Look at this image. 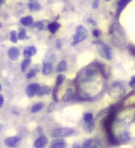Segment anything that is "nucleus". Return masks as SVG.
<instances>
[{
    "label": "nucleus",
    "instance_id": "f257e3e1",
    "mask_svg": "<svg viewBox=\"0 0 135 148\" xmlns=\"http://www.w3.org/2000/svg\"><path fill=\"white\" fill-rule=\"evenodd\" d=\"M96 67L95 65H91V66H88L85 69H82L78 75V79L81 82H89L91 79L95 76V74L96 72Z\"/></svg>",
    "mask_w": 135,
    "mask_h": 148
},
{
    "label": "nucleus",
    "instance_id": "f03ea898",
    "mask_svg": "<svg viewBox=\"0 0 135 148\" xmlns=\"http://www.w3.org/2000/svg\"><path fill=\"white\" fill-rule=\"evenodd\" d=\"M88 36V31L83 26H78L76 30V34L73 36V42L71 43V45H77L81 42L84 41Z\"/></svg>",
    "mask_w": 135,
    "mask_h": 148
},
{
    "label": "nucleus",
    "instance_id": "7ed1b4c3",
    "mask_svg": "<svg viewBox=\"0 0 135 148\" xmlns=\"http://www.w3.org/2000/svg\"><path fill=\"white\" fill-rule=\"evenodd\" d=\"M95 44L97 45V51H98V54L102 58H104L108 60L112 59V51H111V48L108 45L101 43V42H98V43H95Z\"/></svg>",
    "mask_w": 135,
    "mask_h": 148
},
{
    "label": "nucleus",
    "instance_id": "20e7f679",
    "mask_svg": "<svg viewBox=\"0 0 135 148\" xmlns=\"http://www.w3.org/2000/svg\"><path fill=\"white\" fill-rule=\"evenodd\" d=\"M74 131L71 128H58L56 129L51 133V136L53 138H63L66 136H69L73 134Z\"/></svg>",
    "mask_w": 135,
    "mask_h": 148
},
{
    "label": "nucleus",
    "instance_id": "39448f33",
    "mask_svg": "<svg viewBox=\"0 0 135 148\" xmlns=\"http://www.w3.org/2000/svg\"><path fill=\"white\" fill-rule=\"evenodd\" d=\"M39 84H37V83H31L27 86L26 88V94L29 97H32L34 96L35 95H37V92L39 90Z\"/></svg>",
    "mask_w": 135,
    "mask_h": 148
},
{
    "label": "nucleus",
    "instance_id": "423d86ee",
    "mask_svg": "<svg viewBox=\"0 0 135 148\" xmlns=\"http://www.w3.org/2000/svg\"><path fill=\"white\" fill-rule=\"evenodd\" d=\"M5 143L8 147H17L21 143V138L19 137H8L5 140Z\"/></svg>",
    "mask_w": 135,
    "mask_h": 148
},
{
    "label": "nucleus",
    "instance_id": "0eeeda50",
    "mask_svg": "<svg viewBox=\"0 0 135 148\" xmlns=\"http://www.w3.org/2000/svg\"><path fill=\"white\" fill-rule=\"evenodd\" d=\"M48 143V139L44 135H41L37 140L34 142V146L36 148H45Z\"/></svg>",
    "mask_w": 135,
    "mask_h": 148
},
{
    "label": "nucleus",
    "instance_id": "6e6552de",
    "mask_svg": "<svg viewBox=\"0 0 135 148\" xmlns=\"http://www.w3.org/2000/svg\"><path fill=\"white\" fill-rule=\"evenodd\" d=\"M65 146H66V143L62 138H56V140L51 143L49 148H64Z\"/></svg>",
    "mask_w": 135,
    "mask_h": 148
},
{
    "label": "nucleus",
    "instance_id": "1a4fd4ad",
    "mask_svg": "<svg viewBox=\"0 0 135 148\" xmlns=\"http://www.w3.org/2000/svg\"><path fill=\"white\" fill-rule=\"evenodd\" d=\"M8 56L11 60H17L20 57V50L17 47H11L8 51Z\"/></svg>",
    "mask_w": 135,
    "mask_h": 148
},
{
    "label": "nucleus",
    "instance_id": "9d476101",
    "mask_svg": "<svg viewBox=\"0 0 135 148\" xmlns=\"http://www.w3.org/2000/svg\"><path fill=\"white\" fill-rule=\"evenodd\" d=\"M53 71V65L50 61H45L44 62V66L43 69H42V72H43L44 75H49Z\"/></svg>",
    "mask_w": 135,
    "mask_h": 148
},
{
    "label": "nucleus",
    "instance_id": "9b49d317",
    "mask_svg": "<svg viewBox=\"0 0 135 148\" xmlns=\"http://www.w3.org/2000/svg\"><path fill=\"white\" fill-rule=\"evenodd\" d=\"M99 143L95 139H90L83 143L82 148H98Z\"/></svg>",
    "mask_w": 135,
    "mask_h": 148
},
{
    "label": "nucleus",
    "instance_id": "f8f14e48",
    "mask_svg": "<svg viewBox=\"0 0 135 148\" xmlns=\"http://www.w3.org/2000/svg\"><path fill=\"white\" fill-rule=\"evenodd\" d=\"M36 54V48L35 46L32 45V46H27V47L23 51V56L25 58H31L32 56H34Z\"/></svg>",
    "mask_w": 135,
    "mask_h": 148
},
{
    "label": "nucleus",
    "instance_id": "ddd939ff",
    "mask_svg": "<svg viewBox=\"0 0 135 148\" xmlns=\"http://www.w3.org/2000/svg\"><path fill=\"white\" fill-rule=\"evenodd\" d=\"M34 18L32 16H26V17H23L21 20V23L23 26H31L34 24Z\"/></svg>",
    "mask_w": 135,
    "mask_h": 148
},
{
    "label": "nucleus",
    "instance_id": "4468645a",
    "mask_svg": "<svg viewBox=\"0 0 135 148\" xmlns=\"http://www.w3.org/2000/svg\"><path fill=\"white\" fill-rule=\"evenodd\" d=\"M51 92V88L48 86H42L39 88L38 92H37V95L39 96H43L45 95H49Z\"/></svg>",
    "mask_w": 135,
    "mask_h": 148
},
{
    "label": "nucleus",
    "instance_id": "2eb2a0df",
    "mask_svg": "<svg viewBox=\"0 0 135 148\" xmlns=\"http://www.w3.org/2000/svg\"><path fill=\"white\" fill-rule=\"evenodd\" d=\"M59 27H60V25L56 21L55 22H51L47 25V28H48V30H49V32H51V34H56V32L58 31Z\"/></svg>",
    "mask_w": 135,
    "mask_h": 148
},
{
    "label": "nucleus",
    "instance_id": "dca6fc26",
    "mask_svg": "<svg viewBox=\"0 0 135 148\" xmlns=\"http://www.w3.org/2000/svg\"><path fill=\"white\" fill-rule=\"evenodd\" d=\"M67 62L65 61V60H62V61H60L58 65V67H57V71L59 72V73H61V72H64V71H67Z\"/></svg>",
    "mask_w": 135,
    "mask_h": 148
},
{
    "label": "nucleus",
    "instance_id": "f3484780",
    "mask_svg": "<svg viewBox=\"0 0 135 148\" xmlns=\"http://www.w3.org/2000/svg\"><path fill=\"white\" fill-rule=\"evenodd\" d=\"M83 129H84V131L88 133L92 132L93 131H94L95 129V122L94 120L93 121H90V122H85L84 126H83Z\"/></svg>",
    "mask_w": 135,
    "mask_h": 148
},
{
    "label": "nucleus",
    "instance_id": "a211bd4d",
    "mask_svg": "<svg viewBox=\"0 0 135 148\" xmlns=\"http://www.w3.org/2000/svg\"><path fill=\"white\" fill-rule=\"evenodd\" d=\"M31 62H32L31 58H26L24 60H23L22 63H21V71H23V72L26 71L27 69L29 68Z\"/></svg>",
    "mask_w": 135,
    "mask_h": 148
},
{
    "label": "nucleus",
    "instance_id": "6ab92c4d",
    "mask_svg": "<svg viewBox=\"0 0 135 148\" xmlns=\"http://www.w3.org/2000/svg\"><path fill=\"white\" fill-rule=\"evenodd\" d=\"M73 97H74V92H73V90L72 89H69L67 91L66 94H65V95L63 96V101H65V102L69 101V100L73 99Z\"/></svg>",
    "mask_w": 135,
    "mask_h": 148
},
{
    "label": "nucleus",
    "instance_id": "aec40b11",
    "mask_svg": "<svg viewBox=\"0 0 135 148\" xmlns=\"http://www.w3.org/2000/svg\"><path fill=\"white\" fill-rule=\"evenodd\" d=\"M43 104L42 103H38V104H35L34 106L32 108L31 111H32V113H36V112H38V111H40L42 108H43Z\"/></svg>",
    "mask_w": 135,
    "mask_h": 148
},
{
    "label": "nucleus",
    "instance_id": "412c9836",
    "mask_svg": "<svg viewBox=\"0 0 135 148\" xmlns=\"http://www.w3.org/2000/svg\"><path fill=\"white\" fill-rule=\"evenodd\" d=\"M37 72H39V69H37V68H34V69H31V71L27 73L26 77H27L28 79H30V78H34V77L36 75V74H37Z\"/></svg>",
    "mask_w": 135,
    "mask_h": 148
},
{
    "label": "nucleus",
    "instance_id": "4be33fe9",
    "mask_svg": "<svg viewBox=\"0 0 135 148\" xmlns=\"http://www.w3.org/2000/svg\"><path fill=\"white\" fill-rule=\"evenodd\" d=\"M10 41L14 44L18 42V34L15 31H11L10 32Z\"/></svg>",
    "mask_w": 135,
    "mask_h": 148
},
{
    "label": "nucleus",
    "instance_id": "5701e85b",
    "mask_svg": "<svg viewBox=\"0 0 135 148\" xmlns=\"http://www.w3.org/2000/svg\"><path fill=\"white\" fill-rule=\"evenodd\" d=\"M83 120H84L85 122L93 121V120H94V115H93L92 113H86L84 115V117H83Z\"/></svg>",
    "mask_w": 135,
    "mask_h": 148
},
{
    "label": "nucleus",
    "instance_id": "b1692460",
    "mask_svg": "<svg viewBox=\"0 0 135 148\" xmlns=\"http://www.w3.org/2000/svg\"><path fill=\"white\" fill-rule=\"evenodd\" d=\"M29 8L31 10H38L40 8V5L37 3H34V2H32L29 4Z\"/></svg>",
    "mask_w": 135,
    "mask_h": 148
},
{
    "label": "nucleus",
    "instance_id": "393cba45",
    "mask_svg": "<svg viewBox=\"0 0 135 148\" xmlns=\"http://www.w3.org/2000/svg\"><path fill=\"white\" fill-rule=\"evenodd\" d=\"M64 80H65V76L62 75V74H59V75L57 77V86L58 87V86L61 85L64 82Z\"/></svg>",
    "mask_w": 135,
    "mask_h": 148
},
{
    "label": "nucleus",
    "instance_id": "a878e982",
    "mask_svg": "<svg viewBox=\"0 0 135 148\" xmlns=\"http://www.w3.org/2000/svg\"><path fill=\"white\" fill-rule=\"evenodd\" d=\"M119 139L121 141L123 142H128L130 140V136H129V133H126V132H124V133H121L119 135Z\"/></svg>",
    "mask_w": 135,
    "mask_h": 148
},
{
    "label": "nucleus",
    "instance_id": "bb28decb",
    "mask_svg": "<svg viewBox=\"0 0 135 148\" xmlns=\"http://www.w3.org/2000/svg\"><path fill=\"white\" fill-rule=\"evenodd\" d=\"M26 37H27V35H26V31L25 30H21V32L18 34V39L23 40V39H25Z\"/></svg>",
    "mask_w": 135,
    "mask_h": 148
},
{
    "label": "nucleus",
    "instance_id": "cd10ccee",
    "mask_svg": "<svg viewBox=\"0 0 135 148\" xmlns=\"http://www.w3.org/2000/svg\"><path fill=\"white\" fill-rule=\"evenodd\" d=\"M130 1H131V0H119V8H124Z\"/></svg>",
    "mask_w": 135,
    "mask_h": 148
},
{
    "label": "nucleus",
    "instance_id": "c85d7f7f",
    "mask_svg": "<svg viewBox=\"0 0 135 148\" xmlns=\"http://www.w3.org/2000/svg\"><path fill=\"white\" fill-rule=\"evenodd\" d=\"M129 85L131 86L132 88H135V76L132 77V80H131V82H129Z\"/></svg>",
    "mask_w": 135,
    "mask_h": 148
},
{
    "label": "nucleus",
    "instance_id": "c756f323",
    "mask_svg": "<svg viewBox=\"0 0 135 148\" xmlns=\"http://www.w3.org/2000/svg\"><path fill=\"white\" fill-rule=\"evenodd\" d=\"M99 7V0H95L94 3H93V8H97Z\"/></svg>",
    "mask_w": 135,
    "mask_h": 148
},
{
    "label": "nucleus",
    "instance_id": "7c9ffc66",
    "mask_svg": "<svg viewBox=\"0 0 135 148\" xmlns=\"http://www.w3.org/2000/svg\"><path fill=\"white\" fill-rule=\"evenodd\" d=\"M93 34H94L95 37H99L100 36V31L99 30H95L94 32H93Z\"/></svg>",
    "mask_w": 135,
    "mask_h": 148
},
{
    "label": "nucleus",
    "instance_id": "2f4dec72",
    "mask_svg": "<svg viewBox=\"0 0 135 148\" xmlns=\"http://www.w3.org/2000/svg\"><path fill=\"white\" fill-rule=\"evenodd\" d=\"M3 104H4V96L2 95H0V108H2Z\"/></svg>",
    "mask_w": 135,
    "mask_h": 148
},
{
    "label": "nucleus",
    "instance_id": "473e14b6",
    "mask_svg": "<svg viewBox=\"0 0 135 148\" xmlns=\"http://www.w3.org/2000/svg\"><path fill=\"white\" fill-rule=\"evenodd\" d=\"M73 148H82V147L80 146V145H79V143H74V145H73Z\"/></svg>",
    "mask_w": 135,
    "mask_h": 148
},
{
    "label": "nucleus",
    "instance_id": "72a5a7b5",
    "mask_svg": "<svg viewBox=\"0 0 135 148\" xmlns=\"http://www.w3.org/2000/svg\"><path fill=\"white\" fill-rule=\"evenodd\" d=\"M2 129H3V125H2V124H0V132L2 131Z\"/></svg>",
    "mask_w": 135,
    "mask_h": 148
},
{
    "label": "nucleus",
    "instance_id": "f704fd0d",
    "mask_svg": "<svg viewBox=\"0 0 135 148\" xmlns=\"http://www.w3.org/2000/svg\"><path fill=\"white\" fill-rule=\"evenodd\" d=\"M3 1H4V0H0V6H1V4L3 3Z\"/></svg>",
    "mask_w": 135,
    "mask_h": 148
},
{
    "label": "nucleus",
    "instance_id": "c9c22d12",
    "mask_svg": "<svg viewBox=\"0 0 135 148\" xmlns=\"http://www.w3.org/2000/svg\"><path fill=\"white\" fill-rule=\"evenodd\" d=\"M2 90V86H1V84H0V91Z\"/></svg>",
    "mask_w": 135,
    "mask_h": 148
},
{
    "label": "nucleus",
    "instance_id": "e433bc0d",
    "mask_svg": "<svg viewBox=\"0 0 135 148\" xmlns=\"http://www.w3.org/2000/svg\"><path fill=\"white\" fill-rule=\"evenodd\" d=\"M106 1H110V0H106Z\"/></svg>",
    "mask_w": 135,
    "mask_h": 148
}]
</instances>
